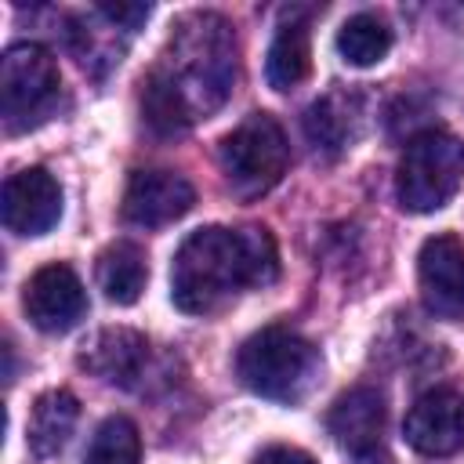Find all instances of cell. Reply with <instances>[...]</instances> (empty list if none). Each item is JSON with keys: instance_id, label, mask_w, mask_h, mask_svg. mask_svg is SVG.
<instances>
[{"instance_id": "6da1fadb", "label": "cell", "mask_w": 464, "mask_h": 464, "mask_svg": "<svg viewBox=\"0 0 464 464\" xmlns=\"http://www.w3.org/2000/svg\"><path fill=\"white\" fill-rule=\"evenodd\" d=\"M236 80V36L221 14H188L160 65L145 76L141 112L160 134H178L214 112Z\"/></svg>"}, {"instance_id": "7a4b0ae2", "label": "cell", "mask_w": 464, "mask_h": 464, "mask_svg": "<svg viewBox=\"0 0 464 464\" xmlns=\"http://www.w3.org/2000/svg\"><path fill=\"white\" fill-rule=\"evenodd\" d=\"M279 272L268 228H196L170 261V301L188 315H207L243 294L268 286Z\"/></svg>"}, {"instance_id": "3957f363", "label": "cell", "mask_w": 464, "mask_h": 464, "mask_svg": "<svg viewBox=\"0 0 464 464\" xmlns=\"http://www.w3.org/2000/svg\"><path fill=\"white\" fill-rule=\"evenodd\" d=\"M323 359L308 337H301L290 326H265L250 334L236 355V373L239 381L276 402H297L304 399L315 381H319Z\"/></svg>"}, {"instance_id": "277c9868", "label": "cell", "mask_w": 464, "mask_h": 464, "mask_svg": "<svg viewBox=\"0 0 464 464\" xmlns=\"http://www.w3.org/2000/svg\"><path fill=\"white\" fill-rule=\"evenodd\" d=\"M464 181V141L450 130H420L406 141L395 174L399 207L410 214H431L453 199Z\"/></svg>"}, {"instance_id": "5b68a950", "label": "cell", "mask_w": 464, "mask_h": 464, "mask_svg": "<svg viewBox=\"0 0 464 464\" xmlns=\"http://www.w3.org/2000/svg\"><path fill=\"white\" fill-rule=\"evenodd\" d=\"M286 160H290L286 134L268 112H250L218 145V163H221L225 185L239 199L265 196L283 178Z\"/></svg>"}, {"instance_id": "8992f818", "label": "cell", "mask_w": 464, "mask_h": 464, "mask_svg": "<svg viewBox=\"0 0 464 464\" xmlns=\"http://www.w3.org/2000/svg\"><path fill=\"white\" fill-rule=\"evenodd\" d=\"M58 102V65L40 44H11L0 58V112L4 127L29 130Z\"/></svg>"}, {"instance_id": "52a82bcc", "label": "cell", "mask_w": 464, "mask_h": 464, "mask_svg": "<svg viewBox=\"0 0 464 464\" xmlns=\"http://www.w3.org/2000/svg\"><path fill=\"white\" fill-rule=\"evenodd\" d=\"M22 308L29 323L44 334H65L72 330L87 312V294L80 276L69 265H44L25 279Z\"/></svg>"}, {"instance_id": "ba28073f", "label": "cell", "mask_w": 464, "mask_h": 464, "mask_svg": "<svg viewBox=\"0 0 464 464\" xmlns=\"http://www.w3.org/2000/svg\"><path fill=\"white\" fill-rule=\"evenodd\" d=\"M196 203V188L178 170H134L123 188V218L138 228H160L185 218Z\"/></svg>"}, {"instance_id": "9c48e42d", "label": "cell", "mask_w": 464, "mask_h": 464, "mask_svg": "<svg viewBox=\"0 0 464 464\" xmlns=\"http://www.w3.org/2000/svg\"><path fill=\"white\" fill-rule=\"evenodd\" d=\"M402 435L424 457L460 453L464 450V395L453 388H435L420 395L402 420Z\"/></svg>"}, {"instance_id": "30bf717a", "label": "cell", "mask_w": 464, "mask_h": 464, "mask_svg": "<svg viewBox=\"0 0 464 464\" xmlns=\"http://www.w3.org/2000/svg\"><path fill=\"white\" fill-rule=\"evenodd\" d=\"M420 297L439 319H464V243L450 232L424 239L417 257Z\"/></svg>"}, {"instance_id": "8fae6325", "label": "cell", "mask_w": 464, "mask_h": 464, "mask_svg": "<svg viewBox=\"0 0 464 464\" xmlns=\"http://www.w3.org/2000/svg\"><path fill=\"white\" fill-rule=\"evenodd\" d=\"M4 225L18 236H44L62 218V188L44 167H25L4 181Z\"/></svg>"}, {"instance_id": "7c38bea8", "label": "cell", "mask_w": 464, "mask_h": 464, "mask_svg": "<svg viewBox=\"0 0 464 464\" xmlns=\"http://www.w3.org/2000/svg\"><path fill=\"white\" fill-rule=\"evenodd\" d=\"M326 431L334 435V442L348 453H370L381 442L384 431V399L373 388H352L344 392L330 413H326Z\"/></svg>"}, {"instance_id": "4fadbf2b", "label": "cell", "mask_w": 464, "mask_h": 464, "mask_svg": "<svg viewBox=\"0 0 464 464\" xmlns=\"http://www.w3.org/2000/svg\"><path fill=\"white\" fill-rule=\"evenodd\" d=\"M145 355H149V344L141 334L127 326H112V330H102L87 344V352L80 355V366L109 384H130L141 373Z\"/></svg>"}, {"instance_id": "5bb4252c", "label": "cell", "mask_w": 464, "mask_h": 464, "mask_svg": "<svg viewBox=\"0 0 464 464\" xmlns=\"http://www.w3.org/2000/svg\"><path fill=\"white\" fill-rule=\"evenodd\" d=\"M76 420H80V402H76L72 392H65V388L44 392L33 402V413H29V450L36 457L62 453V446L69 442Z\"/></svg>"}, {"instance_id": "9a60e30c", "label": "cell", "mask_w": 464, "mask_h": 464, "mask_svg": "<svg viewBox=\"0 0 464 464\" xmlns=\"http://www.w3.org/2000/svg\"><path fill=\"white\" fill-rule=\"evenodd\" d=\"M304 134L323 152H344L348 141L359 134V98L352 94H326L304 112Z\"/></svg>"}, {"instance_id": "2e32d148", "label": "cell", "mask_w": 464, "mask_h": 464, "mask_svg": "<svg viewBox=\"0 0 464 464\" xmlns=\"http://www.w3.org/2000/svg\"><path fill=\"white\" fill-rule=\"evenodd\" d=\"M149 265L134 243H112L98 257V286L112 304H134L145 290Z\"/></svg>"}, {"instance_id": "e0dca14e", "label": "cell", "mask_w": 464, "mask_h": 464, "mask_svg": "<svg viewBox=\"0 0 464 464\" xmlns=\"http://www.w3.org/2000/svg\"><path fill=\"white\" fill-rule=\"evenodd\" d=\"M312 69V40H308V25L304 22H283L272 47H268V62H265V76L276 91H290L297 87Z\"/></svg>"}, {"instance_id": "ac0fdd59", "label": "cell", "mask_w": 464, "mask_h": 464, "mask_svg": "<svg viewBox=\"0 0 464 464\" xmlns=\"http://www.w3.org/2000/svg\"><path fill=\"white\" fill-rule=\"evenodd\" d=\"M388 51H392V29L377 14H366V11L352 14L337 33V54L355 69H370L384 62Z\"/></svg>"}, {"instance_id": "d6986e66", "label": "cell", "mask_w": 464, "mask_h": 464, "mask_svg": "<svg viewBox=\"0 0 464 464\" xmlns=\"http://www.w3.org/2000/svg\"><path fill=\"white\" fill-rule=\"evenodd\" d=\"M138 460H141V439L134 420L127 417H105L83 453V464H138Z\"/></svg>"}, {"instance_id": "ffe728a7", "label": "cell", "mask_w": 464, "mask_h": 464, "mask_svg": "<svg viewBox=\"0 0 464 464\" xmlns=\"http://www.w3.org/2000/svg\"><path fill=\"white\" fill-rule=\"evenodd\" d=\"M109 22H116V25H123V29H138L145 18H149V4H102L98 7Z\"/></svg>"}, {"instance_id": "44dd1931", "label": "cell", "mask_w": 464, "mask_h": 464, "mask_svg": "<svg viewBox=\"0 0 464 464\" xmlns=\"http://www.w3.org/2000/svg\"><path fill=\"white\" fill-rule=\"evenodd\" d=\"M254 464H315V457L297 450V446H268L257 453Z\"/></svg>"}, {"instance_id": "7402d4cb", "label": "cell", "mask_w": 464, "mask_h": 464, "mask_svg": "<svg viewBox=\"0 0 464 464\" xmlns=\"http://www.w3.org/2000/svg\"><path fill=\"white\" fill-rule=\"evenodd\" d=\"M359 464H395L384 450H370V453H359Z\"/></svg>"}]
</instances>
